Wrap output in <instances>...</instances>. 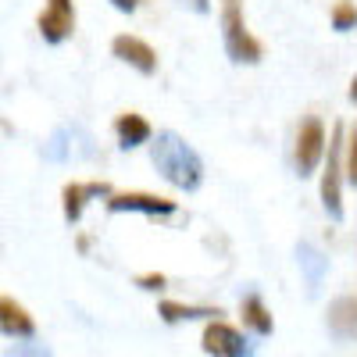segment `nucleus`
<instances>
[{"label":"nucleus","instance_id":"5","mask_svg":"<svg viewBox=\"0 0 357 357\" xmlns=\"http://www.w3.org/2000/svg\"><path fill=\"white\" fill-rule=\"evenodd\" d=\"M200 347L207 357H254V343L240 333L225 325L222 318L218 321H207V329L200 336Z\"/></svg>","mask_w":357,"mask_h":357},{"label":"nucleus","instance_id":"1","mask_svg":"<svg viewBox=\"0 0 357 357\" xmlns=\"http://www.w3.org/2000/svg\"><path fill=\"white\" fill-rule=\"evenodd\" d=\"M151 161L165 183H172L175 190L193 193L204 183V161L178 132H168V129L158 132V139L151 143Z\"/></svg>","mask_w":357,"mask_h":357},{"label":"nucleus","instance_id":"3","mask_svg":"<svg viewBox=\"0 0 357 357\" xmlns=\"http://www.w3.org/2000/svg\"><path fill=\"white\" fill-rule=\"evenodd\" d=\"M222 40H225L229 61L236 65H257L264 57V47L250 36L243 22V0H222Z\"/></svg>","mask_w":357,"mask_h":357},{"label":"nucleus","instance_id":"22","mask_svg":"<svg viewBox=\"0 0 357 357\" xmlns=\"http://www.w3.org/2000/svg\"><path fill=\"white\" fill-rule=\"evenodd\" d=\"M350 100H354V104H357V75H354V79H350Z\"/></svg>","mask_w":357,"mask_h":357},{"label":"nucleus","instance_id":"12","mask_svg":"<svg viewBox=\"0 0 357 357\" xmlns=\"http://www.w3.org/2000/svg\"><path fill=\"white\" fill-rule=\"evenodd\" d=\"M114 136H118V146L122 151H132V146H143V143H151V122H146L143 114H118L114 118Z\"/></svg>","mask_w":357,"mask_h":357},{"label":"nucleus","instance_id":"18","mask_svg":"<svg viewBox=\"0 0 357 357\" xmlns=\"http://www.w3.org/2000/svg\"><path fill=\"white\" fill-rule=\"evenodd\" d=\"M347 178L357 186V126L347 132Z\"/></svg>","mask_w":357,"mask_h":357},{"label":"nucleus","instance_id":"7","mask_svg":"<svg viewBox=\"0 0 357 357\" xmlns=\"http://www.w3.org/2000/svg\"><path fill=\"white\" fill-rule=\"evenodd\" d=\"M107 211L111 215L136 211V215H151V218H168V215H175V200H165V197H154V193H111Z\"/></svg>","mask_w":357,"mask_h":357},{"label":"nucleus","instance_id":"4","mask_svg":"<svg viewBox=\"0 0 357 357\" xmlns=\"http://www.w3.org/2000/svg\"><path fill=\"white\" fill-rule=\"evenodd\" d=\"M325 151H329V139H325V126L318 122L314 114H307L301 129H296V146H293V165H296V175L307 178L314 175V168L321 165Z\"/></svg>","mask_w":357,"mask_h":357},{"label":"nucleus","instance_id":"13","mask_svg":"<svg viewBox=\"0 0 357 357\" xmlns=\"http://www.w3.org/2000/svg\"><path fill=\"white\" fill-rule=\"evenodd\" d=\"M240 311H243V325H250L257 336H272L275 333V318H272V311L264 307V301H261L257 293H247L243 296Z\"/></svg>","mask_w":357,"mask_h":357},{"label":"nucleus","instance_id":"10","mask_svg":"<svg viewBox=\"0 0 357 357\" xmlns=\"http://www.w3.org/2000/svg\"><path fill=\"white\" fill-rule=\"evenodd\" d=\"M0 329H4L8 340H33L36 336V321L18 301L4 296V301H0Z\"/></svg>","mask_w":357,"mask_h":357},{"label":"nucleus","instance_id":"16","mask_svg":"<svg viewBox=\"0 0 357 357\" xmlns=\"http://www.w3.org/2000/svg\"><path fill=\"white\" fill-rule=\"evenodd\" d=\"M333 29L336 33H350V29H357V8L350 4V0H340V4L333 8Z\"/></svg>","mask_w":357,"mask_h":357},{"label":"nucleus","instance_id":"20","mask_svg":"<svg viewBox=\"0 0 357 357\" xmlns=\"http://www.w3.org/2000/svg\"><path fill=\"white\" fill-rule=\"evenodd\" d=\"M111 8L122 11V15H132V11L139 8V0H111Z\"/></svg>","mask_w":357,"mask_h":357},{"label":"nucleus","instance_id":"14","mask_svg":"<svg viewBox=\"0 0 357 357\" xmlns=\"http://www.w3.org/2000/svg\"><path fill=\"white\" fill-rule=\"evenodd\" d=\"M158 314L168 325H175V321H218L222 318L218 307H193V304H175V301H161Z\"/></svg>","mask_w":357,"mask_h":357},{"label":"nucleus","instance_id":"9","mask_svg":"<svg viewBox=\"0 0 357 357\" xmlns=\"http://www.w3.org/2000/svg\"><path fill=\"white\" fill-rule=\"evenodd\" d=\"M325 329L333 333V340L340 343H350L357 340V296H336L325 311Z\"/></svg>","mask_w":357,"mask_h":357},{"label":"nucleus","instance_id":"6","mask_svg":"<svg viewBox=\"0 0 357 357\" xmlns=\"http://www.w3.org/2000/svg\"><path fill=\"white\" fill-rule=\"evenodd\" d=\"M40 36L57 47V43H65L72 33H75V8H72V0H47V8L40 11Z\"/></svg>","mask_w":357,"mask_h":357},{"label":"nucleus","instance_id":"19","mask_svg":"<svg viewBox=\"0 0 357 357\" xmlns=\"http://www.w3.org/2000/svg\"><path fill=\"white\" fill-rule=\"evenodd\" d=\"M136 286H139V289H146V293H161V289L168 286V279H165L161 272H154V275H139V279H136Z\"/></svg>","mask_w":357,"mask_h":357},{"label":"nucleus","instance_id":"2","mask_svg":"<svg viewBox=\"0 0 357 357\" xmlns=\"http://www.w3.org/2000/svg\"><path fill=\"white\" fill-rule=\"evenodd\" d=\"M343 175H347V126L336 122L321 172V207L333 222H343Z\"/></svg>","mask_w":357,"mask_h":357},{"label":"nucleus","instance_id":"8","mask_svg":"<svg viewBox=\"0 0 357 357\" xmlns=\"http://www.w3.org/2000/svg\"><path fill=\"white\" fill-rule=\"evenodd\" d=\"M111 54L118 57V61L132 65L139 75H154L158 72V54L151 43H143L139 36H114L111 40Z\"/></svg>","mask_w":357,"mask_h":357},{"label":"nucleus","instance_id":"21","mask_svg":"<svg viewBox=\"0 0 357 357\" xmlns=\"http://www.w3.org/2000/svg\"><path fill=\"white\" fill-rule=\"evenodd\" d=\"M183 4H190L193 11H207V8H211V4H207V0H183Z\"/></svg>","mask_w":357,"mask_h":357},{"label":"nucleus","instance_id":"11","mask_svg":"<svg viewBox=\"0 0 357 357\" xmlns=\"http://www.w3.org/2000/svg\"><path fill=\"white\" fill-rule=\"evenodd\" d=\"M97 197H111V186L107 183H68L61 200H65V218L68 222H79L82 218V207Z\"/></svg>","mask_w":357,"mask_h":357},{"label":"nucleus","instance_id":"17","mask_svg":"<svg viewBox=\"0 0 357 357\" xmlns=\"http://www.w3.org/2000/svg\"><path fill=\"white\" fill-rule=\"evenodd\" d=\"M4 357H54L50 354V347L47 343H36V340H15L8 350H4Z\"/></svg>","mask_w":357,"mask_h":357},{"label":"nucleus","instance_id":"15","mask_svg":"<svg viewBox=\"0 0 357 357\" xmlns=\"http://www.w3.org/2000/svg\"><path fill=\"white\" fill-rule=\"evenodd\" d=\"M296 261H301L304 275H307V289H311V293H318V286H321L325 272H329V257H325L318 247H311V243H301V247H296Z\"/></svg>","mask_w":357,"mask_h":357}]
</instances>
